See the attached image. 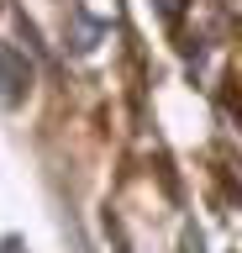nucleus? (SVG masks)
I'll list each match as a JSON object with an SVG mask.
<instances>
[{
    "mask_svg": "<svg viewBox=\"0 0 242 253\" xmlns=\"http://www.w3.org/2000/svg\"><path fill=\"white\" fill-rule=\"evenodd\" d=\"M27 90H32V63L21 58L11 42H0V100H27Z\"/></svg>",
    "mask_w": 242,
    "mask_h": 253,
    "instance_id": "1",
    "label": "nucleus"
},
{
    "mask_svg": "<svg viewBox=\"0 0 242 253\" xmlns=\"http://www.w3.org/2000/svg\"><path fill=\"white\" fill-rule=\"evenodd\" d=\"M5 253H21V248H16V243H5Z\"/></svg>",
    "mask_w": 242,
    "mask_h": 253,
    "instance_id": "3",
    "label": "nucleus"
},
{
    "mask_svg": "<svg viewBox=\"0 0 242 253\" xmlns=\"http://www.w3.org/2000/svg\"><path fill=\"white\" fill-rule=\"evenodd\" d=\"M153 5H158V16L169 21V27H174V21H179V11H184L190 0H153Z\"/></svg>",
    "mask_w": 242,
    "mask_h": 253,
    "instance_id": "2",
    "label": "nucleus"
}]
</instances>
